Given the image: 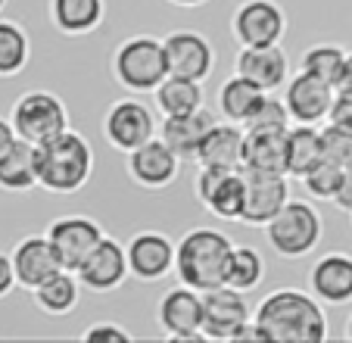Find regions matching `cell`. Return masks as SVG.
Listing matches in <instances>:
<instances>
[{
  "mask_svg": "<svg viewBox=\"0 0 352 343\" xmlns=\"http://www.w3.org/2000/svg\"><path fill=\"white\" fill-rule=\"evenodd\" d=\"M253 322L262 340L274 343H321L327 337L324 303L312 291L278 287L256 306Z\"/></svg>",
  "mask_w": 352,
  "mask_h": 343,
  "instance_id": "1",
  "label": "cell"
},
{
  "mask_svg": "<svg viewBox=\"0 0 352 343\" xmlns=\"http://www.w3.org/2000/svg\"><path fill=\"white\" fill-rule=\"evenodd\" d=\"M231 253H234V240L225 231L209 228V225L190 228L178 240V250H175V275H178L181 284L206 293L228 281Z\"/></svg>",
  "mask_w": 352,
  "mask_h": 343,
  "instance_id": "2",
  "label": "cell"
},
{
  "mask_svg": "<svg viewBox=\"0 0 352 343\" xmlns=\"http://www.w3.org/2000/svg\"><path fill=\"white\" fill-rule=\"evenodd\" d=\"M94 175V147L81 132L63 134L38 144V185L50 194H75Z\"/></svg>",
  "mask_w": 352,
  "mask_h": 343,
  "instance_id": "3",
  "label": "cell"
},
{
  "mask_svg": "<svg viewBox=\"0 0 352 343\" xmlns=\"http://www.w3.org/2000/svg\"><path fill=\"white\" fill-rule=\"evenodd\" d=\"M109 69H113V79L119 81V87H125L128 94H153L168 79L166 44L153 34L125 38L113 50Z\"/></svg>",
  "mask_w": 352,
  "mask_h": 343,
  "instance_id": "4",
  "label": "cell"
},
{
  "mask_svg": "<svg viewBox=\"0 0 352 343\" xmlns=\"http://www.w3.org/2000/svg\"><path fill=\"white\" fill-rule=\"evenodd\" d=\"M324 222L309 200H287V206L265 225V238L280 259H302L321 244Z\"/></svg>",
  "mask_w": 352,
  "mask_h": 343,
  "instance_id": "5",
  "label": "cell"
},
{
  "mask_svg": "<svg viewBox=\"0 0 352 343\" xmlns=\"http://www.w3.org/2000/svg\"><path fill=\"white\" fill-rule=\"evenodd\" d=\"M16 138L44 144L69 128V110L54 91H25L10 110Z\"/></svg>",
  "mask_w": 352,
  "mask_h": 343,
  "instance_id": "6",
  "label": "cell"
},
{
  "mask_svg": "<svg viewBox=\"0 0 352 343\" xmlns=\"http://www.w3.org/2000/svg\"><path fill=\"white\" fill-rule=\"evenodd\" d=\"M193 197L212 216L225 218V222H240V216H243V197H246L243 169L199 165L197 175H193Z\"/></svg>",
  "mask_w": 352,
  "mask_h": 343,
  "instance_id": "7",
  "label": "cell"
},
{
  "mask_svg": "<svg viewBox=\"0 0 352 343\" xmlns=\"http://www.w3.org/2000/svg\"><path fill=\"white\" fill-rule=\"evenodd\" d=\"M160 134L153 110L138 97H122L103 116V138L113 150L119 153H131L140 144H146L150 138Z\"/></svg>",
  "mask_w": 352,
  "mask_h": 343,
  "instance_id": "8",
  "label": "cell"
},
{
  "mask_svg": "<svg viewBox=\"0 0 352 343\" xmlns=\"http://www.w3.org/2000/svg\"><path fill=\"white\" fill-rule=\"evenodd\" d=\"M231 34L240 47L280 44L287 34V13L278 0H243L231 16Z\"/></svg>",
  "mask_w": 352,
  "mask_h": 343,
  "instance_id": "9",
  "label": "cell"
},
{
  "mask_svg": "<svg viewBox=\"0 0 352 343\" xmlns=\"http://www.w3.org/2000/svg\"><path fill=\"white\" fill-rule=\"evenodd\" d=\"M253 322L243 291L221 284L203 293V337L209 340H237L240 331Z\"/></svg>",
  "mask_w": 352,
  "mask_h": 343,
  "instance_id": "10",
  "label": "cell"
},
{
  "mask_svg": "<svg viewBox=\"0 0 352 343\" xmlns=\"http://www.w3.org/2000/svg\"><path fill=\"white\" fill-rule=\"evenodd\" d=\"M156 322L168 340H199L203 337V293L187 284L168 287L156 303Z\"/></svg>",
  "mask_w": 352,
  "mask_h": 343,
  "instance_id": "11",
  "label": "cell"
},
{
  "mask_svg": "<svg viewBox=\"0 0 352 343\" xmlns=\"http://www.w3.org/2000/svg\"><path fill=\"white\" fill-rule=\"evenodd\" d=\"M181 163L184 159L156 134L146 144H140L138 150L128 153V178L144 191H166L178 181Z\"/></svg>",
  "mask_w": 352,
  "mask_h": 343,
  "instance_id": "12",
  "label": "cell"
},
{
  "mask_svg": "<svg viewBox=\"0 0 352 343\" xmlns=\"http://www.w3.org/2000/svg\"><path fill=\"white\" fill-rule=\"evenodd\" d=\"M168 56V75L206 81L215 69V47L203 32L193 28H175L162 38Z\"/></svg>",
  "mask_w": 352,
  "mask_h": 343,
  "instance_id": "13",
  "label": "cell"
},
{
  "mask_svg": "<svg viewBox=\"0 0 352 343\" xmlns=\"http://www.w3.org/2000/svg\"><path fill=\"white\" fill-rule=\"evenodd\" d=\"M175 250H178V244L166 231H156V228L138 231L125 244L131 278H138L144 284L162 281L168 271H175Z\"/></svg>",
  "mask_w": 352,
  "mask_h": 343,
  "instance_id": "14",
  "label": "cell"
},
{
  "mask_svg": "<svg viewBox=\"0 0 352 343\" xmlns=\"http://www.w3.org/2000/svg\"><path fill=\"white\" fill-rule=\"evenodd\" d=\"M243 178H246V197H243V216H240V222L253 225V228H265L287 206V200H290V185H287L290 175L243 169Z\"/></svg>",
  "mask_w": 352,
  "mask_h": 343,
  "instance_id": "15",
  "label": "cell"
},
{
  "mask_svg": "<svg viewBox=\"0 0 352 343\" xmlns=\"http://www.w3.org/2000/svg\"><path fill=\"white\" fill-rule=\"evenodd\" d=\"M47 238L54 244L56 256L66 269H78L107 234L100 228V222H94L91 216H60L50 222L47 228Z\"/></svg>",
  "mask_w": 352,
  "mask_h": 343,
  "instance_id": "16",
  "label": "cell"
},
{
  "mask_svg": "<svg viewBox=\"0 0 352 343\" xmlns=\"http://www.w3.org/2000/svg\"><path fill=\"white\" fill-rule=\"evenodd\" d=\"M78 278L87 291L94 293H113L119 291L122 284L131 278V269H128V253L125 244H119L116 238H103L97 244V250L78 265Z\"/></svg>",
  "mask_w": 352,
  "mask_h": 343,
  "instance_id": "17",
  "label": "cell"
},
{
  "mask_svg": "<svg viewBox=\"0 0 352 343\" xmlns=\"http://www.w3.org/2000/svg\"><path fill=\"white\" fill-rule=\"evenodd\" d=\"M333 100H337L333 85H327V81L315 79L309 72L293 75L284 85V103L290 110V119L302 122V125H324Z\"/></svg>",
  "mask_w": 352,
  "mask_h": 343,
  "instance_id": "18",
  "label": "cell"
},
{
  "mask_svg": "<svg viewBox=\"0 0 352 343\" xmlns=\"http://www.w3.org/2000/svg\"><path fill=\"white\" fill-rule=\"evenodd\" d=\"M234 72L246 75L250 81L262 87V91L274 94L290 81V56L280 44L265 47H240L237 60H234Z\"/></svg>",
  "mask_w": 352,
  "mask_h": 343,
  "instance_id": "19",
  "label": "cell"
},
{
  "mask_svg": "<svg viewBox=\"0 0 352 343\" xmlns=\"http://www.w3.org/2000/svg\"><path fill=\"white\" fill-rule=\"evenodd\" d=\"M309 291L324 306H349L352 303V256L343 250L324 253L315 259L309 271Z\"/></svg>",
  "mask_w": 352,
  "mask_h": 343,
  "instance_id": "20",
  "label": "cell"
},
{
  "mask_svg": "<svg viewBox=\"0 0 352 343\" xmlns=\"http://www.w3.org/2000/svg\"><path fill=\"white\" fill-rule=\"evenodd\" d=\"M10 256H13L16 281H19V287H25V291H34V287L44 284L50 275L66 269L47 234H28V238H22L19 244L13 247Z\"/></svg>",
  "mask_w": 352,
  "mask_h": 343,
  "instance_id": "21",
  "label": "cell"
},
{
  "mask_svg": "<svg viewBox=\"0 0 352 343\" xmlns=\"http://www.w3.org/2000/svg\"><path fill=\"white\" fill-rule=\"evenodd\" d=\"M215 122H219V116L209 106H199L197 112H187V116H166L160 125V138L187 163V159H197L199 144Z\"/></svg>",
  "mask_w": 352,
  "mask_h": 343,
  "instance_id": "22",
  "label": "cell"
},
{
  "mask_svg": "<svg viewBox=\"0 0 352 343\" xmlns=\"http://www.w3.org/2000/svg\"><path fill=\"white\" fill-rule=\"evenodd\" d=\"M243 141H246L243 125L219 119L203 138L193 163L212 165V169H243Z\"/></svg>",
  "mask_w": 352,
  "mask_h": 343,
  "instance_id": "23",
  "label": "cell"
},
{
  "mask_svg": "<svg viewBox=\"0 0 352 343\" xmlns=\"http://www.w3.org/2000/svg\"><path fill=\"white\" fill-rule=\"evenodd\" d=\"M47 13L60 34L85 38L107 19V0H47Z\"/></svg>",
  "mask_w": 352,
  "mask_h": 343,
  "instance_id": "24",
  "label": "cell"
},
{
  "mask_svg": "<svg viewBox=\"0 0 352 343\" xmlns=\"http://www.w3.org/2000/svg\"><path fill=\"white\" fill-rule=\"evenodd\" d=\"M38 185V144L16 138L10 150L0 156V191L28 194Z\"/></svg>",
  "mask_w": 352,
  "mask_h": 343,
  "instance_id": "25",
  "label": "cell"
},
{
  "mask_svg": "<svg viewBox=\"0 0 352 343\" xmlns=\"http://www.w3.org/2000/svg\"><path fill=\"white\" fill-rule=\"evenodd\" d=\"M81 278L78 271L72 269H60L56 275H50L44 284H38L32 291V300L44 315H54V318H63L69 312H75V306L81 303Z\"/></svg>",
  "mask_w": 352,
  "mask_h": 343,
  "instance_id": "26",
  "label": "cell"
},
{
  "mask_svg": "<svg viewBox=\"0 0 352 343\" xmlns=\"http://www.w3.org/2000/svg\"><path fill=\"white\" fill-rule=\"evenodd\" d=\"M243 169L287 175V132H246Z\"/></svg>",
  "mask_w": 352,
  "mask_h": 343,
  "instance_id": "27",
  "label": "cell"
},
{
  "mask_svg": "<svg viewBox=\"0 0 352 343\" xmlns=\"http://www.w3.org/2000/svg\"><path fill=\"white\" fill-rule=\"evenodd\" d=\"M318 163H324V153H321V128L293 122V125L287 128V175L302 181Z\"/></svg>",
  "mask_w": 352,
  "mask_h": 343,
  "instance_id": "28",
  "label": "cell"
},
{
  "mask_svg": "<svg viewBox=\"0 0 352 343\" xmlns=\"http://www.w3.org/2000/svg\"><path fill=\"white\" fill-rule=\"evenodd\" d=\"M268 91H262L256 81H250L246 75L234 72L231 79L221 81L219 87V112L225 116L228 122H237V125H243L250 116H253V110L262 103V97H265Z\"/></svg>",
  "mask_w": 352,
  "mask_h": 343,
  "instance_id": "29",
  "label": "cell"
},
{
  "mask_svg": "<svg viewBox=\"0 0 352 343\" xmlns=\"http://www.w3.org/2000/svg\"><path fill=\"white\" fill-rule=\"evenodd\" d=\"M153 97H156V110L162 112V119L166 116H187V112H197L199 106H206L203 81L181 79V75H168L153 91Z\"/></svg>",
  "mask_w": 352,
  "mask_h": 343,
  "instance_id": "30",
  "label": "cell"
},
{
  "mask_svg": "<svg viewBox=\"0 0 352 343\" xmlns=\"http://www.w3.org/2000/svg\"><path fill=\"white\" fill-rule=\"evenodd\" d=\"M32 60L28 32L13 19H0V79H16Z\"/></svg>",
  "mask_w": 352,
  "mask_h": 343,
  "instance_id": "31",
  "label": "cell"
},
{
  "mask_svg": "<svg viewBox=\"0 0 352 343\" xmlns=\"http://www.w3.org/2000/svg\"><path fill=\"white\" fill-rule=\"evenodd\" d=\"M346 53L340 44L333 41H321V44H312L306 53H302V60H299V72H309L315 79L327 81V85H337L340 72H343V63H346Z\"/></svg>",
  "mask_w": 352,
  "mask_h": 343,
  "instance_id": "32",
  "label": "cell"
},
{
  "mask_svg": "<svg viewBox=\"0 0 352 343\" xmlns=\"http://www.w3.org/2000/svg\"><path fill=\"white\" fill-rule=\"evenodd\" d=\"M262 278H265V259H262V253L256 250V247H234L231 269H228L225 284H231V287H237V291L250 293L262 284Z\"/></svg>",
  "mask_w": 352,
  "mask_h": 343,
  "instance_id": "33",
  "label": "cell"
},
{
  "mask_svg": "<svg viewBox=\"0 0 352 343\" xmlns=\"http://www.w3.org/2000/svg\"><path fill=\"white\" fill-rule=\"evenodd\" d=\"M293 125L290 110H287L284 97H274V94H265L262 103L253 110V116L243 122V132H287Z\"/></svg>",
  "mask_w": 352,
  "mask_h": 343,
  "instance_id": "34",
  "label": "cell"
},
{
  "mask_svg": "<svg viewBox=\"0 0 352 343\" xmlns=\"http://www.w3.org/2000/svg\"><path fill=\"white\" fill-rule=\"evenodd\" d=\"M343 165H333V163H318L312 172H309L306 178H302V187H306V194H312L315 200H327V203H333V197H337L340 185H343Z\"/></svg>",
  "mask_w": 352,
  "mask_h": 343,
  "instance_id": "35",
  "label": "cell"
},
{
  "mask_svg": "<svg viewBox=\"0 0 352 343\" xmlns=\"http://www.w3.org/2000/svg\"><path fill=\"white\" fill-rule=\"evenodd\" d=\"M321 153H324L327 163L349 169L352 165V132H346V128H340V125H331V122L321 125Z\"/></svg>",
  "mask_w": 352,
  "mask_h": 343,
  "instance_id": "36",
  "label": "cell"
},
{
  "mask_svg": "<svg viewBox=\"0 0 352 343\" xmlns=\"http://www.w3.org/2000/svg\"><path fill=\"white\" fill-rule=\"evenodd\" d=\"M81 340H87V343H131L134 337H131V331L116 322H97L81 331Z\"/></svg>",
  "mask_w": 352,
  "mask_h": 343,
  "instance_id": "37",
  "label": "cell"
},
{
  "mask_svg": "<svg viewBox=\"0 0 352 343\" xmlns=\"http://www.w3.org/2000/svg\"><path fill=\"white\" fill-rule=\"evenodd\" d=\"M327 122H331V125L346 128V132H352V97H343V94H337V100H333V106H331V116H327Z\"/></svg>",
  "mask_w": 352,
  "mask_h": 343,
  "instance_id": "38",
  "label": "cell"
},
{
  "mask_svg": "<svg viewBox=\"0 0 352 343\" xmlns=\"http://www.w3.org/2000/svg\"><path fill=\"white\" fill-rule=\"evenodd\" d=\"M13 287H19L16 269H13V256L0 250V300H7L10 293H13Z\"/></svg>",
  "mask_w": 352,
  "mask_h": 343,
  "instance_id": "39",
  "label": "cell"
},
{
  "mask_svg": "<svg viewBox=\"0 0 352 343\" xmlns=\"http://www.w3.org/2000/svg\"><path fill=\"white\" fill-rule=\"evenodd\" d=\"M333 206H337L340 212H349L352 216V165L343 172V185H340L337 197H333Z\"/></svg>",
  "mask_w": 352,
  "mask_h": 343,
  "instance_id": "40",
  "label": "cell"
},
{
  "mask_svg": "<svg viewBox=\"0 0 352 343\" xmlns=\"http://www.w3.org/2000/svg\"><path fill=\"white\" fill-rule=\"evenodd\" d=\"M333 91L343 94V97H352V53H346L343 72H340V79H337V85H333Z\"/></svg>",
  "mask_w": 352,
  "mask_h": 343,
  "instance_id": "41",
  "label": "cell"
},
{
  "mask_svg": "<svg viewBox=\"0 0 352 343\" xmlns=\"http://www.w3.org/2000/svg\"><path fill=\"white\" fill-rule=\"evenodd\" d=\"M13 141H16V128H13V122L0 116V156H3V153L10 150V144H13Z\"/></svg>",
  "mask_w": 352,
  "mask_h": 343,
  "instance_id": "42",
  "label": "cell"
},
{
  "mask_svg": "<svg viewBox=\"0 0 352 343\" xmlns=\"http://www.w3.org/2000/svg\"><path fill=\"white\" fill-rule=\"evenodd\" d=\"M166 3H172V7H181V10H193V7H203V3H209V0H166Z\"/></svg>",
  "mask_w": 352,
  "mask_h": 343,
  "instance_id": "43",
  "label": "cell"
},
{
  "mask_svg": "<svg viewBox=\"0 0 352 343\" xmlns=\"http://www.w3.org/2000/svg\"><path fill=\"white\" fill-rule=\"evenodd\" d=\"M346 337L352 340V315H349V322H346Z\"/></svg>",
  "mask_w": 352,
  "mask_h": 343,
  "instance_id": "44",
  "label": "cell"
},
{
  "mask_svg": "<svg viewBox=\"0 0 352 343\" xmlns=\"http://www.w3.org/2000/svg\"><path fill=\"white\" fill-rule=\"evenodd\" d=\"M7 3H10V0H0V13H3V10H7Z\"/></svg>",
  "mask_w": 352,
  "mask_h": 343,
  "instance_id": "45",
  "label": "cell"
}]
</instances>
